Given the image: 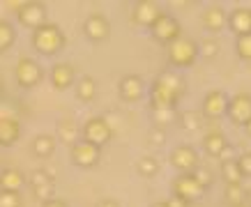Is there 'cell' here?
<instances>
[{
  "mask_svg": "<svg viewBox=\"0 0 251 207\" xmlns=\"http://www.w3.org/2000/svg\"><path fill=\"white\" fill-rule=\"evenodd\" d=\"M226 115L230 117V122L237 127H244L251 122V92H237L228 99V111Z\"/></svg>",
  "mask_w": 251,
  "mask_h": 207,
  "instance_id": "obj_11",
  "label": "cell"
},
{
  "mask_svg": "<svg viewBox=\"0 0 251 207\" xmlns=\"http://www.w3.org/2000/svg\"><path fill=\"white\" fill-rule=\"evenodd\" d=\"M228 28L235 37L251 35V9L249 7H237L228 14Z\"/></svg>",
  "mask_w": 251,
  "mask_h": 207,
  "instance_id": "obj_20",
  "label": "cell"
},
{
  "mask_svg": "<svg viewBox=\"0 0 251 207\" xmlns=\"http://www.w3.org/2000/svg\"><path fill=\"white\" fill-rule=\"evenodd\" d=\"M21 138V122L12 115H0V147H12Z\"/></svg>",
  "mask_w": 251,
  "mask_h": 207,
  "instance_id": "obj_18",
  "label": "cell"
},
{
  "mask_svg": "<svg viewBox=\"0 0 251 207\" xmlns=\"http://www.w3.org/2000/svg\"><path fill=\"white\" fill-rule=\"evenodd\" d=\"M150 140H152L154 145H164V143H166V131L159 129V127H154V129L150 131Z\"/></svg>",
  "mask_w": 251,
  "mask_h": 207,
  "instance_id": "obj_37",
  "label": "cell"
},
{
  "mask_svg": "<svg viewBox=\"0 0 251 207\" xmlns=\"http://www.w3.org/2000/svg\"><path fill=\"white\" fill-rule=\"evenodd\" d=\"M201 21L205 25V30H210L214 35V32L224 30L228 25V14H226V9L221 7V5H210V7H205Z\"/></svg>",
  "mask_w": 251,
  "mask_h": 207,
  "instance_id": "obj_19",
  "label": "cell"
},
{
  "mask_svg": "<svg viewBox=\"0 0 251 207\" xmlns=\"http://www.w3.org/2000/svg\"><path fill=\"white\" fill-rule=\"evenodd\" d=\"M247 196H249V200H251V189H249V191H247Z\"/></svg>",
  "mask_w": 251,
  "mask_h": 207,
  "instance_id": "obj_46",
  "label": "cell"
},
{
  "mask_svg": "<svg viewBox=\"0 0 251 207\" xmlns=\"http://www.w3.org/2000/svg\"><path fill=\"white\" fill-rule=\"evenodd\" d=\"M69 159L78 168H95L99 159H101V150L90 145L88 140H76L74 145L69 147Z\"/></svg>",
  "mask_w": 251,
  "mask_h": 207,
  "instance_id": "obj_9",
  "label": "cell"
},
{
  "mask_svg": "<svg viewBox=\"0 0 251 207\" xmlns=\"http://www.w3.org/2000/svg\"><path fill=\"white\" fill-rule=\"evenodd\" d=\"M198 55L205 58V60H214L219 55V39L214 37H205L198 42Z\"/></svg>",
  "mask_w": 251,
  "mask_h": 207,
  "instance_id": "obj_32",
  "label": "cell"
},
{
  "mask_svg": "<svg viewBox=\"0 0 251 207\" xmlns=\"http://www.w3.org/2000/svg\"><path fill=\"white\" fill-rule=\"evenodd\" d=\"M240 207H251V203H244V205H240Z\"/></svg>",
  "mask_w": 251,
  "mask_h": 207,
  "instance_id": "obj_45",
  "label": "cell"
},
{
  "mask_svg": "<svg viewBox=\"0 0 251 207\" xmlns=\"http://www.w3.org/2000/svg\"><path fill=\"white\" fill-rule=\"evenodd\" d=\"M0 207H21V196L16 191H0Z\"/></svg>",
  "mask_w": 251,
  "mask_h": 207,
  "instance_id": "obj_35",
  "label": "cell"
},
{
  "mask_svg": "<svg viewBox=\"0 0 251 207\" xmlns=\"http://www.w3.org/2000/svg\"><path fill=\"white\" fill-rule=\"evenodd\" d=\"M118 97L127 104H136L145 97V81L138 74H127L118 83Z\"/></svg>",
  "mask_w": 251,
  "mask_h": 207,
  "instance_id": "obj_14",
  "label": "cell"
},
{
  "mask_svg": "<svg viewBox=\"0 0 251 207\" xmlns=\"http://www.w3.org/2000/svg\"><path fill=\"white\" fill-rule=\"evenodd\" d=\"M78 136H81V129L76 127V122H74V120H67V117H65V120H60V122H58V134H55V138H58V140L67 143V145L72 147L76 140H81Z\"/></svg>",
  "mask_w": 251,
  "mask_h": 207,
  "instance_id": "obj_23",
  "label": "cell"
},
{
  "mask_svg": "<svg viewBox=\"0 0 251 207\" xmlns=\"http://www.w3.org/2000/svg\"><path fill=\"white\" fill-rule=\"evenodd\" d=\"M171 191H173L175 198H182L187 205H194L198 200H203L205 196V189L198 184V180L194 177V173H187V175H177L171 184Z\"/></svg>",
  "mask_w": 251,
  "mask_h": 207,
  "instance_id": "obj_7",
  "label": "cell"
},
{
  "mask_svg": "<svg viewBox=\"0 0 251 207\" xmlns=\"http://www.w3.org/2000/svg\"><path fill=\"white\" fill-rule=\"evenodd\" d=\"M237 166H240L244 177H251V152L240 154V157H237Z\"/></svg>",
  "mask_w": 251,
  "mask_h": 207,
  "instance_id": "obj_36",
  "label": "cell"
},
{
  "mask_svg": "<svg viewBox=\"0 0 251 207\" xmlns=\"http://www.w3.org/2000/svg\"><path fill=\"white\" fill-rule=\"evenodd\" d=\"M16 42V28L9 21L0 19V53H7Z\"/></svg>",
  "mask_w": 251,
  "mask_h": 207,
  "instance_id": "obj_27",
  "label": "cell"
},
{
  "mask_svg": "<svg viewBox=\"0 0 251 207\" xmlns=\"http://www.w3.org/2000/svg\"><path fill=\"white\" fill-rule=\"evenodd\" d=\"M30 186H32V193H35L42 203L55 198V182H53V177L49 175L46 170L39 168V170L32 173L30 175Z\"/></svg>",
  "mask_w": 251,
  "mask_h": 207,
  "instance_id": "obj_16",
  "label": "cell"
},
{
  "mask_svg": "<svg viewBox=\"0 0 251 207\" xmlns=\"http://www.w3.org/2000/svg\"><path fill=\"white\" fill-rule=\"evenodd\" d=\"M152 207H168V203H166V200H159V203H154Z\"/></svg>",
  "mask_w": 251,
  "mask_h": 207,
  "instance_id": "obj_43",
  "label": "cell"
},
{
  "mask_svg": "<svg viewBox=\"0 0 251 207\" xmlns=\"http://www.w3.org/2000/svg\"><path fill=\"white\" fill-rule=\"evenodd\" d=\"M150 35H152L154 42H159V44L168 46V44H173L177 37H182V25H180V21H177L173 14L164 12V14H161L159 19L152 23Z\"/></svg>",
  "mask_w": 251,
  "mask_h": 207,
  "instance_id": "obj_8",
  "label": "cell"
},
{
  "mask_svg": "<svg viewBox=\"0 0 251 207\" xmlns=\"http://www.w3.org/2000/svg\"><path fill=\"white\" fill-rule=\"evenodd\" d=\"M14 78H16V83H19V88L30 90V88H37V85L42 83L44 69H42V65H39L35 58H30V55H21V58L16 60Z\"/></svg>",
  "mask_w": 251,
  "mask_h": 207,
  "instance_id": "obj_4",
  "label": "cell"
},
{
  "mask_svg": "<svg viewBox=\"0 0 251 207\" xmlns=\"http://www.w3.org/2000/svg\"><path fill=\"white\" fill-rule=\"evenodd\" d=\"M235 53L240 60L251 62V35H244V37H235Z\"/></svg>",
  "mask_w": 251,
  "mask_h": 207,
  "instance_id": "obj_33",
  "label": "cell"
},
{
  "mask_svg": "<svg viewBox=\"0 0 251 207\" xmlns=\"http://www.w3.org/2000/svg\"><path fill=\"white\" fill-rule=\"evenodd\" d=\"M42 207H69V205L62 198H53V200H46V203H42Z\"/></svg>",
  "mask_w": 251,
  "mask_h": 207,
  "instance_id": "obj_39",
  "label": "cell"
},
{
  "mask_svg": "<svg viewBox=\"0 0 251 207\" xmlns=\"http://www.w3.org/2000/svg\"><path fill=\"white\" fill-rule=\"evenodd\" d=\"M9 7L16 9V19L23 28H30L32 32L42 28L46 21V7L42 2H35V0H28V2H9Z\"/></svg>",
  "mask_w": 251,
  "mask_h": 207,
  "instance_id": "obj_5",
  "label": "cell"
},
{
  "mask_svg": "<svg viewBox=\"0 0 251 207\" xmlns=\"http://www.w3.org/2000/svg\"><path fill=\"white\" fill-rule=\"evenodd\" d=\"M242 129H244V134H247V136L251 138V122H247V124H244V127H242Z\"/></svg>",
  "mask_w": 251,
  "mask_h": 207,
  "instance_id": "obj_42",
  "label": "cell"
},
{
  "mask_svg": "<svg viewBox=\"0 0 251 207\" xmlns=\"http://www.w3.org/2000/svg\"><path fill=\"white\" fill-rule=\"evenodd\" d=\"M224 196H226V203H228L230 207H240V205H244V203H249L247 189H244L242 184H226Z\"/></svg>",
  "mask_w": 251,
  "mask_h": 207,
  "instance_id": "obj_26",
  "label": "cell"
},
{
  "mask_svg": "<svg viewBox=\"0 0 251 207\" xmlns=\"http://www.w3.org/2000/svg\"><path fill=\"white\" fill-rule=\"evenodd\" d=\"M32 48L37 51L39 55H46V58H51V55L60 53L65 44H67V37H65V32L60 30V25L58 23H44L42 28L32 32Z\"/></svg>",
  "mask_w": 251,
  "mask_h": 207,
  "instance_id": "obj_2",
  "label": "cell"
},
{
  "mask_svg": "<svg viewBox=\"0 0 251 207\" xmlns=\"http://www.w3.org/2000/svg\"><path fill=\"white\" fill-rule=\"evenodd\" d=\"M76 97L81 101H88V104H90V101L97 97V83H95V78H92V76L78 78V83H76Z\"/></svg>",
  "mask_w": 251,
  "mask_h": 207,
  "instance_id": "obj_28",
  "label": "cell"
},
{
  "mask_svg": "<svg viewBox=\"0 0 251 207\" xmlns=\"http://www.w3.org/2000/svg\"><path fill=\"white\" fill-rule=\"evenodd\" d=\"M164 14V9L157 0H138L131 7V21L141 28H152V23Z\"/></svg>",
  "mask_w": 251,
  "mask_h": 207,
  "instance_id": "obj_12",
  "label": "cell"
},
{
  "mask_svg": "<svg viewBox=\"0 0 251 207\" xmlns=\"http://www.w3.org/2000/svg\"><path fill=\"white\" fill-rule=\"evenodd\" d=\"M194 177L198 180V184L203 186V189H210L212 186V182H214V177H212V170H207V168H203V166H198L196 170H194Z\"/></svg>",
  "mask_w": 251,
  "mask_h": 207,
  "instance_id": "obj_34",
  "label": "cell"
},
{
  "mask_svg": "<svg viewBox=\"0 0 251 207\" xmlns=\"http://www.w3.org/2000/svg\"><path fill=\"white\" fill-rule=\"evenodd\" d=\"M136 173L141 177H145V180H150V177H154L159 173V161L154 157H141L136 161Z\"/></svg>",
  "mask_w": 251,
  "mask_h": 207,
  "instance_id": "obj_31",
  "label": "cell"
},
{
  "mask_svg": "<svg viewBox=\"0 0 251 207\" xmlns=\"http://www.w3.org/2000/svg\"><path fill=\"white\" fill-rule=\"evenodd\" d=\"M55 140H58V138H53L51 134H39V136H35L32 138V152H35V157H39V159L51 157V154L55 152Z\"/></svg>",
  "mask_w": 251,
  "mask_h": 207,
  "instance_id": "obj_24",
  "label": "cell"
},
{
  "mask_svg": "<svg viewBox=\"0 0 251 207\" xmlns=\"http://www.w3.org/2000/svg\"><path fill=\"white\" fill-rule=\"evenodd\" d=\"M177 122L184 131H198L203 127V113L201 111H182Z\"/></svg>",
  "mask_w": 251,
  "mask_h": 207,
  "instance_id": "obj_30",
  "label": "cell"
},
{
  "mask_svg": "<svg viewBox=\"0 0 251 207\" xmlns=\"http://www.w3.org/2000/svg\"><path fill=\"white\" fill-rule=\"evenodd\" d=\"M2 90H5V81H2V76H0V94H2Z\"/></svg>",
  "mask_w": 251,
  "mask_h": 207,
  "instance_id": "obj_44",
  "label": "cell"
},
{
  "mask_svg": "<svg viewBox=\"0 0 251 207\" xmlns=\"http://www.w3.org/2000/svg\"><path fill=\"white\" fill-rule=\"evenodd\" d=\"M228 94L224 90H210L203 97V104H201V113L203 117H210V120H219L221 115H226L228 111Z\"/></svg>",
  "mask_w": 251,
  "mask_h": 207,
  "instance_id": "obj_13",
  "label": "cell"
},
{
  "mask_svg": "<svg viewBox=\"0 0 251 207\" xmlns=\"http://www.w3.org/2000/svg\"><path fill=\"white\" fill-rule=\"evenodd\" d=\"M219 159H221V161H230V159H237V154H235V147H233V145H228V147H226V150H224V152L219 154Z\"/></svg>",
  "mask_w": 251,
  "mask_h": 207,
  "instance_id": "obj_38",
  "label": "cell"
},
{
  "mask_svg": "<svg viewBox=\"0 0 251 207\" xmlns=\"http://www.w3.org/2000/svg\"><path fill=\"white\" fill-rule=\"evenodd\" d=\"M25 184V175L19 168H2L0 170V191H21Z\"/></svg>",
  "mask_w": 251,
  "mask_h": 207,
  "instance_id": "obj_21",
  "label": "cell"
},
{
  "mask_svg": "<svg viewBox=\"0 0 251 207\" xmlns=\"http://www.w3.org/2000/svg\"><path fill=\"white\" fill-rule=\"evenodd\" d=\"M228 145H230L228 138H226V134H221V131H207L205 138H203V150L210 157H219Z\"/></svg>",
  "mask_w": 251,
  "mask_h": 207,
  "instance_id": "obj_22",
  "label": "cell"
},
{
  "mask_svg": "<svg viewBox=\"0 0 251 207\" xmlns=\"http://www.w3.org/2000/svg\"><path fill=\"white\" fill-rule=\"evenodd\" d=\"M49 78H51V85H53L55 90H67L76 81V69L72 67L69 62H55L53 67H51Z\"/></svg>",
  "mask_w": 251,
  "mask_h": 207,
  "instance_id": "obj_17",
  "label": "cell"
},
{
  "mask_svg": "<svg viewBox=\"0 0 251 207\" xmlns=\"http://www.w3.org/2000/svg\"><path fill=\"white\" fill-rule=\"evenodd\" d=\"M83 32L90 42H106L111 37V23H108V19L101 12H95V14H90L85 19Z\"/></svg>",
  "mask_w": 251,
  "mask_h": 207,
  "instance_id": "obj_15",
  "label": "cell"
},
{
  "mask_svg": "<svg viewBox=\"0 0 251 207\" xmlns=\"http://www.w3.org/2000/svg\"><path fill=\"white\" fill-rule=\"evenodd\" d=\"M95 207H120V203H118V200H113V198H101Z\"/></svg>",
  "mask_w": 251,
  "mask_h": 207,
  "instance_id": "obj_40",
  "label": "cell"
},
{
  "mask_svg": "<svg viewBox=\"0 0 251 207\" xmlns=\"http://www.w3.org/2000/svg\"><path fill=\"white\" fill-rule=\"evenodd\" d=\"M150 115H152L154 127H159V129H166L168 124H173V122L180 120L177 108H154V106H150Z\"/></svg>",
  "mask_w": 251,
  "mask_h": 207,
  "instance_id": "obj_25",
  "label": "cell"
},
{
  "mask_svg": "<svg viewBox=\"0 0 251 207\" xmlns=\"http://www.w3.org/2000/svg\"><path fill=\"white\" fill-rule=\"evenodd\" d=\"M166 203H168V207H189L182 198H175V196H171V198H168Z\"/></svg>",
  "mask_w": 251,
  "mask_h": 207,
  "instance_id": "obj_41",
  "label": "cell"
},
{
  "mask_svg": "<svg viewBox=\"0 0 251 207\" xmlns=\"http://www.w3.org/2000/svg\"><path fill=\"white\" fill-rule=\"evenodd\" d=\"M111 138H113V129H111L106 117H99V115L97 117H90L81 127V140H88L90 145L99 147V150L104 145H108Z\"/></svg>",
  "mask_w": 251,
  "mask_h": 207,
  "instance_id": "obj_6",
  "label": "cell"
},
{
  "mask_svg": "<svg viewBox=\"0 0 251 207\" xmlns=\"http://www.w3.org/2000/svg\"><path fill=\"white\" fill-rule=\"evenodd\" d=\"M166 60L175 71H177V69L194 67V62L198 60V42L187 37V35L177 37L173 44L166 46Z\"/></svg>",
  "mask_w": 251,
  "mask_h": 207,
  "instance_id": "obj_3",
  "label": "cell"
},
{
  "mask_svg": "<svg viewBox=\"0 0 251 207\" xmlns=\"http://www.w3.org/2000/svg\"><path fill=\"white\" fill-rule=\"evenodd\" d=\"M221 177L226 180V184H242L244 175L240 170V166H237V159L221 161Z\"/></svg>",
  "mask_w": 251,
  "mask_h": 207,
  "instance_id": "obj_29",
  "label": "cell"
},
{
  "mask_svg": "<svg viewBox=\"0 0 251 207\" xmlns=\"http://www.w3.org/2000/svg\"><path fill=\"white\" fill-rule=\"evenodd\" d=\"M187 92V81L182 78L180 71L175 69H164L159 76L150 85V106L154 108H177L180 99Z\"/></svg>",
  "mask_w": 251,
  "mask_h": 207,
  "instance_id": "obj_1",
  "label": "cell"
},
{
  "mask_svg": "<svg viewBox=\"0 0 251 207\" xmlns=\"http://www.w3.org/2000/svg\"><path fill=\"white\" fill-rule=\"evenodd\" d=\"M171 166H173L180 175H187V173H194V170L201 166V159H198V152L196 147L191 145H177L171 152Z\"/></svg>",
  "mask_w": 251,
  "mask_h": 207,
  "instance_id": "obj_10",
  "label": "cell"
}]
</instances>
